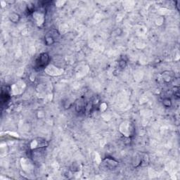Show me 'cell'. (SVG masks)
Returning <instances> with one entry per match:
<instances>
[{"label": "cell", "mask_w": 180, "mask_h": 180, "mask_svg": "<svg viewBox=\"0 0 180 180\" xmlns=\"http://www.w3.org/2000/svg\"><path fill=\"white\" fill-rule=\"evenodd\" d=\"M54 42V39L52 36V35H47L45 38V43L47 44V45H50L51 44H53Z\"/></svg>", "instance_id": "cell-4"}, {"label": "cell", "mask_w": 180, "mask_h": 180, "mask_svg": "<svg viewBox=\"0 0 180 180\" xmlns=\"http://www.w3.org/2000/svg\"><path fill=\"white\" fill-rule=\"evenodd\" d=\"M163 104L165 106L166 108H169V107L171 106L172 105V102H171V99L169 98H164L163 101Z\"/></svg>", "instance_id": "cell-6"}, {"label": "cell", "mask_w": 180, "mask_h": 180, "mask_svg": "<svg viewBox=\"0 0 180 180\" xmlns=\"http://www.w3.org/2000/svg\"><path fill=\"white\" fill-rule=\"evenodd\" d=\"M76 111L77 112H82V111H84L86 110V105H85V103L83 101H81V100H79L77 103H76Z\"/></svg>", "instance_id": "cell-2"}, {"label": "cell", "mask_w": 180, "mask_h": 180, "mask_svg": "<svg viewBox=\"0 0 180 180\" xmlns=\"http://www.w3.org/2000/svg\"><path fill=\"white\" fill-rule=\"evenodd\" d=\"M10 19L11 21H13L14 23H17L19 19H20V16L18 14H12L11 16H10Z\"/></svg>", "instance_id": "cell-5"}, {"label": "cell", "mask_w": 180, "mask_h": 180, "mask_svg": "<svg viewBox=\"0 0 180 180\" xmlns=\"http://www.w3.org/2000/svg\"><path fill=\"white\" fill-rule=\"evenodd\" d=\"M104 163L106 165L107 167H108L111 165V168H114V167H115L118 165V164L116 161H115L114 160H113V159H109V158L105 160V163Z\"/></svg>", "instance_id": "cell-3"}, {"label": "cell", "mask_w": 180, "mask_h": 180, "mask_svg": "<svg viewBox=\"0 0 180 180\" xmlns=\"http://www.w3.org/2000/svg\"><path fill=\"white\" fill-rule=\"evenodd\" d=\"M49 61V56L47 53H42L35 61V68L38 69L44 68L47 66Z\"/></svg>", "instance_id": "cell-1"}, {"label": "cell", "mask_w": 180, "mask_h": 180, "mask_svg": "<svg viewBox=\"0 0 180 180\" xmlns=\"http://www.w3.org/2000/svg\"><path fill=\"white\" fill-rule=\"evenodd\" d=\"M119 65L120 66V68H125V67L126 66V61H125V60H121V61L119 62Z\"/></svg>", "instance_id": "cell-7"}]
</instances>
